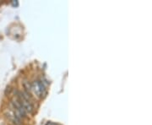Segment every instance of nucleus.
Listing matches in <instances>:
<instances>
[{"instance_id":"nucleus-1","label":"nucleus","mask_w":152,"mask_h":125,"mask_svg":"<svg viewBox=\"0 0 152 125\" xmlns=\"http://www.w3.org/2000/svg\"><path fill=\"white\" fill-rule=\"evenodd\" d=\"M31 90L38 98H43L47 94V89L42 80H35L31 85Z\"/></svg>"},{"instance_id":"nucleus-3","label":"nucleus","mask_w":152,"mask_h":125,"mask_svg":"<svg viewBox=\"0 0 152 125\" xmlns=\"http://www.w3.org/2000/svg\"><path fill=\"white\" fill-rule=\"evenodd\" d=\"M13 5H18V2H15V1H14V2H13Z\"/></svg>"},{"instance_id":"nucleus-2","label":"nucleus","mask_w":152,"mask_h":125,"mask_svg":"<svg viewBox=\"0 0 152 125\" xmlns=\"http://www.w3.org/2000/svg\"><path fill=\"white\" fill-rule=\"evenodd\" d=\"M47 125H58L56 124H53V123H52V122H49V123H48V124Z\"/></svg>"},{"instance_id":"nucleus-4","label":"nucleus","mask_w":152,"mask_h":125,"mask_svg":"<svg viewBox=\"0 0 152 125\" xmlns=\"http://www.w3.org/2000/svg\"><path fill=\"white\" fill-rule=\"evenodd\" d=\"M0 4H1V2H0Z\"/></svg>"}]
</instances>
